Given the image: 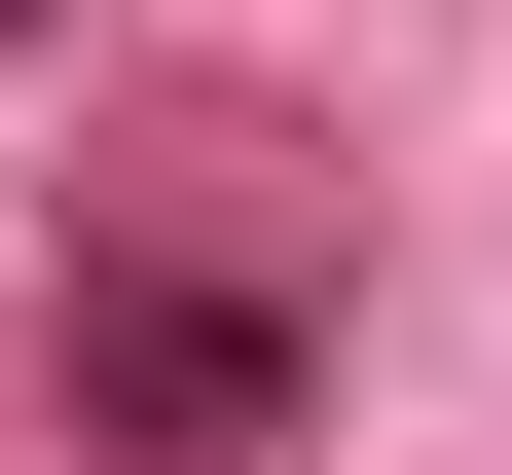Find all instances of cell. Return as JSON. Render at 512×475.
<instances>
[{
  "mask_svg": "<svg viewBox=\"0 0 512 475\" xmlns=\"http://www.w3.org/2000/svg\"><path fill=\"white\" fill-rule=\"evenodd\" d=\"M37 402H74V475H256V439H293V293L74 256V293H37Z\"/></svg>",
  "mask_w": 512,
  "mask_h": 475,
  "instance_id": "6da1fadb",
  "label": "cell"
}]
</instances>
